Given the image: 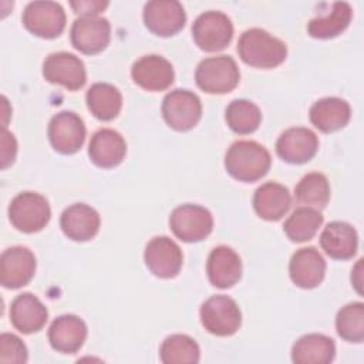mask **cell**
I'll return each instance as SVG.
<instances>
[{
  "instance_id": "1",
  "label": "cell",
  "mask_w": 364,
  "mask_h": 364,
  "mask_svg": "<svg viewBox=\"0 0 364 364\" xmlns=\"http://www.w3.org/2000/svg\"><path fill=\"white\" fill-rule=\"evenodd\" d=\"M269 151L256 141H236L225 155V168L240 182H256L270 169Z\"/></svg>"
},
{
  "instance_id": "2",
  "label": "cell",
  "mask_w": 364,
  "mask_h": 364,
  "mask_svg": "<svg viewBox=\"0 0 364 364\" xmlns=\"http://www.w3.org/2000/svg\"><path fill=\"white\" fill-rule=\"evenodd\" d=\"M237 53L243 63L256 68H274L287 57L286 44L263 28H249L237 41Z\"/></svg>"
},
{
  "instance_id": "3",
  "label": "cell",
  "mask_w": 364,
  "mask_h": 364,
  "mask_svg": "<svg viewBox=\"0 0 364 364\" xmlns=\"http://www.w3.org/2000/svg\"><path fill=\"white\" fill-rule=\"evenodd\" d=\"M240 71L229 55H216L202 60L195 71L196 85L208 94H228L236 88Z\"/></svg>"
},
{
  "instance_id": "4",
  "label": "cell",
  "mask_w": 364,
  "mask_h": 364,
  "mask_svg": "<svg viewBox=\"0 0 364 364\" xmlns=\"http://www.w3.org/2000/svg\"><path fill=\"white\" fill-rule=\"evenodd\" d=\"M199 316L205 330L219 337L235 334L242 324V313L237 303L225 294H216L203 301Z\"/></svg>"
},
{
  "instance_id": "5",
  "label": "cell",
  "mask_w": 364,
  "mask_h": 364,
  "mask_svg": "<svg viewBox=\"0 0 364 364\" xmlns=\"http://www.w3.org/2000/svg\"><path fill=\"white\" fill-rule=\"evenodd\" d=\"M51 216L48 200L37 192H21L13 198L9 206L11 225L24 233H34L46 228Z\"/></svg>"
},
{
  "instance_id": "6",
  "label": "cell",
  "mask_w": 364,
  "mask_h": 364,
  "mask_svg": "<svg viewBox=\"0 0 364 364\" xmlns=\"http://www.w3.org/2000/svg\"><path fill=\"white\" fill-rule=\"evenodd\" d=\"M192 37L200 50L216 53L226 48L232 41L233 24L225 13L209 10L199 14L193 21Z\"/></svg>"
},
{
  "instance_id": "7",
  "label": "cell",
  "mask_w": 364,
  "mask_h": 364,
  "mask_svg": "<svg viewBox=\"0 0 364 364\" xmlns=\"http://www.w3.org/2000/svg\"><path fill=\"white\" fill-rule=\"evenodd\" d=\"M169 226L173 235L182 242L195 243L210 235L213 229V218L206 208L185 203L171 212Z\"/></svg>"
},
{
  "instance_id": "8",
  "label": "cell",
  "mask_w": 364,
  "mask_h": 364,
  "mask_svg": "<svg viewBox=\"0 0 364 364\" xmlns=\"http://www.w3.org/2000/svg\"><path fill=\"white\" fill-rule=\"evenodd\" d=\"M23 24L34 36L55 38L65 28V11L61 4L48 0L31 1L23 11Z\"/></svg>"
},
{
  "instance_id": "9",
  "label": "cell",
  "mask_w": 364,
  "mask_h": 364,
  "mask_svg": "<svg viewBox=\"0 0 364 364\" xmlns=\"http://www.w3.org/2000/svg\"><path fill=\"white\" fill-rule=\"evenodd\" d=\"M162 117L172 129L189 131L202 117L200 100L189 90H173L164 97Z\"/></svg>"
},
{
  "instance_id": "10",
  "label": "cell",
  "mask_w": 364,
  "mask_h": 364,
  "mask_svg": "<svg viewBox=\"0 0 364 364\" xmlns=\"http://www.w3.org/2000/svg\"><path fill=\"white\" fill-rule=\"evenodd\" d=\"M48 139L51 146L64 155L75 154L85 141V125L80 115L73 111L55 114L48 124Z\"/></svg>"
},
{
  "instance_id": "11",
  "label": "cell",
  "mask_w": 364,
  "mask_h": 364,
  "mask_svg": "<svg viewBox=\"0 0 364 364\" xmlns=\"http://www.w3.org/2000/svg\"><path fill=\"white\" fill-rule=\"evenodd\" d=\"M142 18L151 33L169 37L183 28L186 14L183 6L176 0H152L145 3Z\"/></svg>"
},
{
  "instance_id": "12",
  "label": "cell",
  "mask_w": 364,
  "mask_h": 364,
  "mask_svg": "<svg viewBox=\"0 0 364 364\" xmlns=\"http://www.w3.org/2000/svg\"><path fill=\"white\" fill-rule=\"evenodd\" d=\"M43 77L51 82L65 87L70 91H77L87 81L84 63L74 54L58 51L50 54L43 63Z\"/></svg>"
},
{
  "instance_id": "13",
  "label": "cell",
  "mask_w": 364,
  "mask_h": 364,
  "mask_svg": "<svg viewBox=\"0 0 364 364\" xmlns=\"http://www.w3.org/2000/svg\"><path fill=\"white\" fill-rule=\"evenodd\" d=\"M144 260L156 277L172 279L181 272L183 255L181 247L168 236H155L145 246Z\"/></svg>"
},
{
  "instance_id": "14",
  "label": "cell",
  "mask_w": 364,
  "mask_h": 364,
  "mask_svg": "<svg viewBox=\"0 0 364 364\" xmlns=\"http://www.w3.org/2000/svg\"><path fill=\"white\" fill-rule=\"evenodd\" d=\"M71 44L82 54H98L111 40V26L104 17H80L70 30Z\"/></svg>"
},
{
  "instance_id": "15",
  "label": "cell",
  "mask_w": 364,
  "mask_h": 364,
  "mask_svg": "<svg viewBox=\"0 0 364 364\" xmlns=\"http://www.w3.org/2000/svg\"><path fill=\"white\" fill-rule=\"evenodd\" d=\"M36 273V257L24 246L6 249L0 257V283L6 289H20L30 283Z\"/></svg>"
},
{
  "instance_id": "16",
  "label": "cell",
  "mask_w": 364,
  "mask_h": 364,
  "mask_svg": "<svg viewBox=\"0 0 364 364\" xmlns=\"http://www.w3.org/2000/svg\"><path fill=\"white\" fill-rule=\"evenodd\" d=\"M131 77L136 85L146 91H164L172 85L175 73L165 57L149 54L132 64Z\"/></svg>"
},
{
  "instance_id": "17",
  "label": "cell",
  "mask_w": 364,
  "mask_h": 364,
  "mask_svg": "<svg viewBox=\"0 0 364 364\" xmlns=\"http://www.w3.org/2000/svg\"><path fill=\"white\" fill-rule=\"evenodd\" d=\"M318 149L317 135L304 127L289 128L277 138L276 152L287 164H306Z\"/></svg>"
},
{
  "instance_id": "18",
  "label": "cell",
  "mask_w": 364,
  "mask_h": 364,
  "mask_svg": "<svg viewBox=\"0 0 364 364\" xmlns=\"http://www.w3.org/2000/svg\"><path fill=\"white\" fill-rule=\"evenodd\" d=\"M289 274L296 286L314 289L324 279L326 262L316 247H301L296 250L290 259Z\"/></svg>"
},
{
  "instance_id": "19",
  "label": "cell",
  "mask_w": 364,
  "mask_h": 364,
  "mask_svg": "<svg viewBox=\"0 0 364 364\" xmlns=\"http://www.w3.org/2000/svg\"><path fill=\"white\" fill-rule=\"evenodd\" d=\"M100 223L98 212L85 203H74L65 208L60 216L63 233L75 242L91 240L98 233Z\"/></svg>"
},
{
  "instance_id": "20",
  "label": "cell",
  "mask_w": 364,
  "mask_h": 364,
  "mask_svg": "<svg viewBox=\"0 0 364 364\" xmlns=\"http://www.w3.org/2000/svg\"><path fill=\"white\" fill-rule=\"evenodd\" d=\"M87 334V324L82 318L74 314H63L51 323L48 328V341L55 351L73 354L82 347Z\"/></svg>"
},
{
  "instance_id": "21",
  "label": "cell",
  "mask_w": 364,
  "mask_h": 364,
  "mask_svg": "<svg viewBox=\"0 0 364 364\" xmlns=\"http://www.w3.org/2000/svg\"><path fill=\"white\" fill-rule=\"evenodd\" d=\"M206 272L209 282L218 289H229L240 280L242 262L239 255L229 246H216L208 257Z\"/></svg>"
},
{
  "instance_id": "22",
  "label": "cell",
  "mask_w": 364,
  "mask_h": 364,
  "mask_svg": "<svg viewBox=\"0 0 364 364\" xmlns=\"http://www.w3.org/2000/svg\"><path fill=\"white\" fill-rule=\"evenodd\" d=\"M48 318L47 307L31 293L18 294L10 306V321L23 334L40 331Z\"/></svg>"
},
{
  "instance_id": "23",
  "label": "cell",
  "mask_w": 364,
  "mask_h": 364,
  "mask_svg": "<svg viewBox=\"0 0 364 364\" xmlns=\"http://www.w3.org/2000/svg\"><path fill=\"white\" fill-rule=\"evenodd\" d=\"M127 154V144L122 135L111 128L98 129L90 141V159L100 168H114L122 162Z\"/></svg>"
},
{
  "instance_id": "24",
  "label": "cell",
  "mask_w": 364,
  "mask_h": 364,
  "mask_svg": "<svg viewBox=\"0 0 364 364\" xmlns=\"http://www.w3.org/2000/svg\"><path fill=\"white\" fill-rule=\"evenodd\" d=\"M320 246L331 259L348 260L357 252L358 235L347 222H330L320 235Z\"/></svg>"
},
{
  "instance_id": "25",
  "label": "cell",
  "mask_w": 364,
  "mask_h": 364,
  "mask_svg": "<svg viewBox=\"0 0 364 364\" xmlns=\"http://www.w3.org/2000/svg\"><path fill=\"white\" fill-rule=\"evenodd\" d=\"M291 205L289 189L277 182H266L260 185L253 195L255 212L264 220H280Z\"/></svg>"
},
{
  "instance_id": "26",
  "label": "cell",
  "mask_w": 364,
  "mask_h": 364,
  "mask_svg": "<svg viewBox=\"0 0 364 364\" xmlns=\"http://www.w3.org/2000/svg\"><path fill=\"white\" fill-rule=\"evenodd\" d=\"M310 121L321 132L328 134L344 128L351 117V108L346 100L326 97L316 101L310 108Z\"/></svg>"
},
{
  "instance_id": "27",
  "label": "cell",
  "mask_w": 364,
  "mask_h": 364,
  "mask_svg": "<svg viewBox=\"0 0 364 364\" xmlns=\"http://www.w3.org/2000/svg\"><path fill=\"white\" fill-rule=\"evenodd\" d=\"M334 355L336 344L324 334H306L291 347V360L296 364H328Z\"/></svg>"
},
{
  "instance_id": "28",
  "label": "cell",
  "mask_w": 364,
  "mask_h": 364,
  "mask_svg": "<svg viewBox=\"0 0 364 364\" xmlns=\"http://www.w3.org/2000/svg\"><path fill=\"white\" fill-rule=\"evenodd\" d=\"M87 107L100 121H111L122 108V95L117 87L108 82L92 84L85 95Z\"/></svg>"
},
{
  "instance_id": "29",
  "label": "cell",
  "mask_w": 364,
  "mask_h": 364,
  "mask_svg": "<svg viewBox=\"0 0 364 364\" xmlns=\"http://www.w3.org/2000/svg\"><path fill=\"white\" fill-rule=\"evenodd\" d=\"M353 17L351 6L346 1L333 3L331 11L324 16L311 18L307 24V31L314 38H333L341 34L350 24Z\"/></svg>"
},
{
  "instance_id": "30",
  "label": "cell",
  "mask_w": 364,
  "mask_h": 364,
  "mask_svg": "<svg viewBox=\"0 0 364 364\" xmlns=\"http://www.w3.org/2000/svg\"><path fill=\"white\" fill-rule=\"evenodd\" d=\"M321 225L323 215L317 209L300 206L287 218L283 230L291 242L301 243L313 239Z\"/></svg>"
},
{
  "instance_id": "31",
  "label": "cell",
  "mask_w": 364,
  "mask_h": 364,
  "mask_svg": "<svg viewBox=\"0 0 364 364\" xmlns=\"http://www.w3.org/2000/svg\"><path fill=\"white\" fill-rule=\"evenodd\" d=\"M294 198L297 203L307 208L323 209L330 200V185L327 178L320 172H310L304 175L294 188Z\"/></svg>"
},
{
  "instance_id": "32",
  "label": "cell",
  "mask_w": 364,
  "mask_h": 364,
  "mask_svg": "<svg viewBox=\"0 0 364 364\" xmlns=\"http://www.w3.org/2000/svg\"><path fill=\"white\" fill-rule=\"evenodd\" d=\"M159 355L165 364H196L200 358V350L192 337L172 334L162 341Z\"/></svg>"
},
{
  "instance_id": "33",
  "label": "cell",
  "mask_w": 364,
  "mask_h": 364,
  "mask_svg": "<svg viewBox=\"0 0 364 364\" xmlns=\"http://www.w3.org/2000/svg\"><path fill=\"white\" fill-rule=\"evenodd\" d=\"M225 118L229 128L240 135L255 132L262 121L259 107L249 100H233L225 111Z\"/></svg>"
},
{
  "instance_id": "34",
  "label": "cell",
  "mask_w": 364,
  "mask_h": 364,
  "mask_svg": "<svg viewBox=\"0 0 364 364\" xmlns=\"http://www.w3.org/2000/svg\"><path fill=\"white\" fill-rule=\"evenodd\" d=\"M336 330L348 343L364 340V304L361 301L348 303L336 316Z\"/></svg>"
},
{
  "instance_id": "35",
  "label": "cell",
  "mask_w": 364,
  "mask_h": 364,
  "mask_svg": "<svg viewBox=\"0 0 364 364\" xmlns=\"http://www.w3.org/2000/svg\"><path fill=\"white\" fill-rule=\"evenodd\" d=\"M27 358V347L17 336L10 333H3L0 336V363L23 364Z\"/></svg>"
},
{
  "instance_id": "36",
  "label": "cell",
  "mask_w": 364,
  "mask_h": 364,
  "mask_svg": "<svg viewBox=\"0 0 364 364\" xmlns=\"http://www.w3.org/2000/svg\"><path fill=\"white\" fill-rule=\"evenodd\" d=\"M70 6L73 7L74 13L80 14L81 17H94V16H98L108 6V1L78 0V1H70Z\"/></svg>"
},
{
  "instance_id": "37",
  "label": "cell",
  "mask_w": 364,
  "mask_h": 364,
  "mask_svg": "<svg viewBox=\"0 0 364 364\" xmlns=\"http://www.w3.org/2000/svg\"><path fill=\"white\" fill-rule=\"evenodd\" d=\"M17 152V142L11 132H9L6 128L1 131V168H7L14 162Z\"/></svg>"
},
{
  "instance_id": "38",
  "label": "cell",
  "mask_w": 364,
  "mask_h": 364,
  "mask_svg": "<svg viewBox=\"0 0 364 364\" xmlns=\"http://www.w3.org/2000/svg\"><path fill=\"white\" fill-rule=\"evenodd\" d=\"M363 259H360L357 262V264L354 266V269L351 270V283L355 287V290L358 291V294L363 293L361 286H363Z\"/></svg>"
}]
</instances>
